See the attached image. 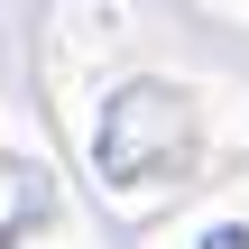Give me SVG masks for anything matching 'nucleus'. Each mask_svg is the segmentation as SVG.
<instances>
[{
  "instance_id": "obj_1",
  "label": "nucleus",
  "mask_w": 249,
  "mask_h": 249,
  "mask_svg": "<svg viewBox=\"0 0 249 249\" xmlns=\"http://www.w3.org/2000/svg\"><path fill=\"white\" fill-rule=\"evenodd\" d=\"M185 157H194V111H185V92H166V83H129V92H111L102 129H92V166H102L120 194L166 185Z\"/></svg>"
},
{
  "instance_id": "obj_2",
  "label": "nucleus",
  "mask_w": 249,
  "mask_h": 249,
  "mask_svg": "<svg viewBox=\"0 0 249 249\" xmlns=\"http://www.w3.org/2000/svg\"><path fill=\"white\" fill-rule=\"evenodd\" d=\"M28 222H46V176L18 166V157H0V249L18 240Z\"/></svg>"
}]
</instances>
